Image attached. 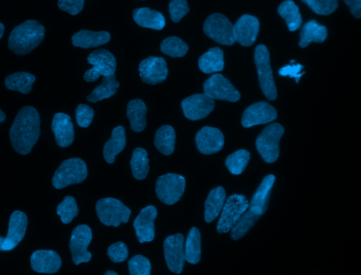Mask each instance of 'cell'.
<instances>
[{"label":"cell","instance_id":"cell-1","mask_svg":"<svg viewBox=\"0 0 361 275\" xmlns=\"http://www.w3.org/2000/svg\"><path fill=\"white\" fill-rule=\"evenodd\" d=\"M40 127V115L35 108L27 106L21 109L10 131L15 151L23 155L29 154L39 140Z\"/></svg>","mask_w":361,"mask_h":275},{"label":"cell","instance_id":"cell-2","mask_svg":"<svg viewBox=\"0 0 361 275\" xmlns=\"http://www.w3.org/2000/svg\"><path fill=\"white\" fill-rule=\"evenodd\" d=\"M45 27L35 20H28L15 27L9 38V48L17 55H25L36 49L43 41Z\"/></svg>","mask_w":361,"mask_h":275},{"label":"cell","instance_id":"cell-3","mask_svg":"<svg viewBox=\"0 0 361 275\" xmlns=\"http://www.w3.org/2000/svg\"><path fill=\"white\" fill-rule=\"evenodd\" d=\"M88 176L86 164L80 158L66 160L56 170L52 184L57 189H61L73 184L82 183Z\"/></svg>","mask_w":361,"mask_h":275},{"label":"cell","instance_id":"cell-4","mask_svg":"<svg viewBox=\"0 0 361 275\" xmlns=\"http://www.w3.org/2000/svg\"><path fill=\"white\" fill-rule=\"evenodd\" d=\"M254 59L261 90L269 100L274 101L277 97V90L274 82L268 48L264 45L257 46L255 49Z\"/></svg>","mask_w":361,"mask_h":275},{"label":"cell","instance_id":"cell-5","mask_svg":"<svg viewBox=\"0 0 361 275\" xmlns=\"http://www.w3.org/2000/svg\"><path fill=\"white\" fill-rule=\"evenodd\" d=\"M284 133V127L278 123L268 125L258 135L256 148L264 161L273 163L280 156V142Z\"/></svg>","mask_w":361,"mask_h":275},{"label":"cell","instance_id":"cell-6","mask_svg":"<svg viewBox=\"0 0 361 275\" xmlns=\"http://www.w3.org/2000/svg\"><path fill=\"white\" fill-rule=\"evenodd\" d=\"M98 218L106 226L118 227L127 223L131 214L130 210L118 199L106 198L98 200L95 205Z\"/></svg>","mask_w":361,"mask_h":275},{"label":"cell","instance_id":"cell-7","mask_svg":"<svg viewBox=\"0 0 361 275\" xmlns=\"http://www.w3.org/2000/svg\"><path fill=\"white\" fill-rule=\"evenodd\" d=\"M248 207L249 202L244 195L234 194L229 196L222 210L217 226V232L225 234L231 231Z\"/></svg>","mask_w":361,"mask_h":275},{"label":"cell","instance_id":"cell-8","mask_svg":"<svg viewBox=\"0 0 361 275\" xmlns=\"http://www.w3.org/2000/svg\"><path fill=\"white\" fill-rule=\"evenodd\" d=\"M206 35L223 46H233L236 41L234 25L224 15L215 13L209 16L204 25Z\"/></svg>","mask_w":361,"mask_h":275},{"label":"cell","instance_id":"cell-9","mask_svg":"<svg viewBox=\"0 0 361 275\" xmlns=\"http://www.w3.org/2000/svg\"><path fill=\"white\" fill-rule=\"evenodd\" d=\"M88 62L92 66L84 75L87 82L97 81L101 77H110L116 72L117 62L115 56L106 49L93 51L88 57Z\"/></svg>","mask_w":361,"mask_h":275},{"label":"cell","instance_id":"cell-10","mask_svg":"<svg viewBox=\"0 0 361 275\" xmlns=\"http://www.w3.org/2000/svg\"><path fill=\"white\" fill-rule=\"evenodd\" d=\"M185 178L177 174H167L159 177L156 182L157 198L166 205H174L184 193Z\"/></svg>","mask_w":361,"mask_h":275},{"label":"cell","instance_id":"cell-11","mask_svg":"<svg viewBox=\"0 0 361 275\" xmlns=\"http://www.w3.org/2000/svg\"><path fill=\"white\" fill-rule=\"evenodd\" d=\"M205 94L213 99L236 102L241 98L233 84L222 75H213L204 84Z\"/></svg>","mask_w":361,"mask_h":275},{"label":"cell","instance_id":"cell-12","mask_svg":"<svg viewBox=\"0 0 361 275\" xmlns=\"http://www.w3.org/2000/svg\"><path fill=\"white\" fill-rule=\"evenodd\" d=\"M92 238L91 229L86 225H79L72 231L70 249L72 260L76 265L88 263L92 258L88 251Z\"/></svg>","mask_w":361,"mask_h":275},{"label":"cell","instance_id":"cell-13","mask_svg":"<svg viewBox=\"0 0 361 275\" xmlns=\"http://www.w3.org/2000/svg\"><path fill=\"white\" fill-rule=\"evenodd\" d=\"M215 107V99L205 93L191 95L182 102L184 114L191 121L206 118L213 111Z\"/></svg>","mask_w":361,"mask_h":275},{"label":"cell","instance_id":"cell-14","mask_svg":"<svg viewBox=\"0 0 361 275\" xmlns=\"http://www.w3.org/2000/svg\"><path fill=\"white\" fill-rule=\"evenodd\" d=\"M164 252L169 269L175 274H181L186 262L183 234L179 233L168 236L164 243Z\"/></svg>","mask_w":361,"mask_h":275},{"label":"cell","instance_id":"cell-15","mask_svg":"<svg viewBox=\"0 0 361 275\" xmlns=\"http://www.w3.org/2000/svg\"><path fill=\"white\" fill-rule=\"evenodd\" d=\"M139 72L143 82L149 85L159 84L168 77V64L163 57L151 56L140 63Z\"/></svg>","mask_w":361,"mask_h":275},{"label":"cell","instance_id":"cell-16","mask_svg":"<svg viewBox=\"0 0 361 275\" xmlns=\"http://www.w3.org/2000/svg\"><path fill=\"white\" fill-rule=\"evenodd\" d=\"M277 118L276 110L267 102H258L248 107L244 113L242 124L245 128L266 124Z\"/></svg>","mask_w":361,"mask_h":275},{"label":"cell","instance_id":"cell-17","mask_svg":"<svg viewBox=\"0 0 361 275\" xmlns=\"http://www.w3.org/2000/svg\"><path fill=\"white\" fill-rule=\"evenodd\" d=\"M196 147L204 155H212L220 151L224 144L222 132L214 127L205 126L195 135Z\"/></svg>","mask_w":361,"mask_h":275},{"label":"cell","instance_id":"cell-18","mask_svg":"<svg viewBox=\"0 0 361 275\" xmlns=\"http://www.w3.org/2000/svg\"><path fill=\"white\" fill-rule=\"evenodd\" d=\"M259 30L258 19L253 16L244 15L234 25L235 41L242 46L250 47L255 42Z\"/></svg>","mask_w":361,"mask_h":275},{"label":"cell","instance_id":"cell-19","mask_svg":"<svg viewBox=\"0 0 361 275\" xmlns=\"http://www.w3.org/2000/svg\"><path fill=\"white\" fill-rule=\"evenodd\" d=\"M157 211L155 206L148 205L143 209L134 222V227L141 244L150 243L155 238L154 222Z\"/></svg>","mask_w":361,"mask_h":275},{"label":"cell","instance_id":"cell-20","mask_svg":"<svg viewBox=\"0 0 361 275\" xmlns=\"http://www.w3.org/2000/svg\"><path fill=\"white\" fill-rule=\"evenodd\" d=\"M28 225L26 215L19 211L14 212L10 220L8 235L3 245V252L15 249L23 240Z\"/></svg>","mask_w":361,"mask_h":275},{"label":"cell","instance_id":"cell-21","mask_svg":"<svg viewBox=\"0 0 361 275\" xmlns=\"http://www.w3.org/2000/svg\"><path fill=\"white\" fill-rule=\"evenodd\" d=\"M52 130L55 135V142L61 148L70 146L75 140L74 124L71 117L64 113L55 115L52 122Z\"/></svg>","mask_w":361,"mask_h":275},{"label":"cell","instance_id":"cell-22","mask_svg":"<svg viewBox=\"0 0 361 275\" xmlns=\"http://www.w3.org/2000/svg\"><path fill=\"white\" fill-rule=\"evenodd\" d=\"M61 265L60 256L52 250H38L30 257L32 270L39 273L55 274Z\"/></svg>","mask_w":361,"mask_h":275},{"label":"cell","instance_id":"cell-23","mask_svg":"<svg viewBox=\"0 0 361 275\" xmlns=\"http://www.w3.org/2000/svg\"><path fill=\"white\" fill-rule=\"evenodd\" d=\"M275 180V176L269 175L262 180L249 202V210L260 216L266 212Z\"/></svg>","mask_w":361,"mask_h":275},{"label":"cell","instance_id":"cell-24","mask_svg":"<svg viewBox=\"0 0 361 275\" xmlns=\"http://www.w3.org/2000/svg\"><path fill=\"white\" fill-rule=\"evenodd\" d=\"M111 36L108 31L95 32L81 30L72 37V44L75 47L84 49L102 46L109 43Z\"/></svg>","mask_w":361,"mask_h":275},{"label":"cell","instance_id":"cell-25","mask_svg":"<svg viewBox=\"0 0 361 275\" xmlns=\"http://www.w3.org/2000/svg\"><path fill=\"white\" fill-rule=\"evenodd\" d=\"M147 107L141 99L130 100L128 103L126 117L130 123V128L135 132L143 131L147 125Z\"/></svg>","mask_w":361,"mask_h":275},{"label":"cell","instance_id":"cell-26","mask_svg":"<svg viewBox=\"0 0 361 275\" xmlns=\"http://www.w3.org/2000/svg\"><path fill=\"white\" fill-rule=\"evenodd\" d=\"M328 32L324 26H322L315 20L307 22L300 32V46L302 48L308 47L311 43L322 44L327 38Z\"/></svg>","mask_w":361,"mask_h":275},{"label":"cell","instance_id":"cell-27","mask_svg":"<svg viewBox=\"0 0 361 275\" xmlns=\"http://www.w3.org/2000/svg\"><path fill=\"white\" fill-rule=\"evenodd\" d=\"M126 144V131L124 126H119L115 128L110 140L105 144L104 157L108 164H113L116 156L125 148Z\"/></svg>","mask_w":361,"mask_h":275},{"label":"cell","instance_id":"cell-28","mask_svg":"<svg viewBox=\"0 0 361 275\" xmlns=\"http://www.w3.org/2000/svg\"><path fill=\"white\" fill-rule=\"evenodd\" d=\"M226 200V192L222 187L211 191L205 202V220L213 222L221 213Z\"/></svg>","mask_w":361,"mask_h":275},{"label":"cell","instance_id":"cell-29","mask_svg":"<svg viewBox=\"0 0 361 275\" xmlns=\"http://www.w3.org/2000/svg\"><path fill=\"white\" fill-rule=\"evenodd\" d=\"M133 17L139 26L153 30H162L166 24V19L162 13L148 8L135 10Z\"/></svg>","mask_w":361,"mask_h":275},{"label":"cell","instance_id":"cell-30","mask_svg":"<svg viewBox=\"0 0 361 275\" xmlns=\"http://www.w3.org/2000/svg\"><path fill=\"white\" fill-rule=\"evenodd\" d=\"M199 66L201 71L205 74L222 72L224 66L223 50L218 47L211 48L199 58Z\"/></svg>","mask_w":361,"mask_h":275},{"label":"cell","instance_id":"cell-31","mask_svg":"<svg viewBox=\"0 0 361 275\" xmlns=\"http://www.w3.org/2000/svg\"><path fill=\"white\" fill-rule=\"evenodd\" d=\"M176 133L173 126H162L156 132L154 144L162 154L170 155L175 149Z\"/></svg>","mask_w":361,"mask_h":275},{"label":"cell","instance_id":"cell-32","mask_svg":"<svg viewBox=\"0 0 361 275\" xmlns=\"http://www.w3.org/2000/svg\"><path fill=\"white\" fill-rule=\"evenodd\" d=\"M185 260L188 263L198 264L202 258V235L199 229L193 227L189 231L185 246Z\"/></svg>","mask_w":361,"mask_h":275},{"label":"cell","instance_id":"cell-33","mask_svg":"<svg viewBox=\"0 0 361 275\" xmlns=\"http://www.w3.org/2000/svg\"><path fill=\"white\" fill-rule=\"evenodd\" d=\"M279 15L285 19L289 31L299 30L302 24V17L299 7L292 0H286L278 8Z\"/></svg>","mask_w":361,"mask_h":275},{"label":"cell","instance_id":"cell-34","mask_svg":"<svg viewBox=\"0 0 361 275\" xmlns=\"http://www.w3.org/2000/svg\"><path fill=\"white\" fill-rule=\"evenodd\" d=\"M36 82L35 75L27 73H17L6 77L5 85L8 90L28 94Z\"/></svg>","mask_w":361,"mask_h":275},{"label":"cell","instance_id":"cell-35","mask_svg":"<svg viewBox=\"0 0 361 275\" xmlns=\"http://www.w3.org/2000/svg\"><path fill=\"white\" fill-rule=\"evenodd\" d=\"M134 178L137 180H144L149 173V159L148 152L142 149H136L130 162Z\"/></svg>","mask_w":361,"mask_h":275},{"label":"cell","instance_id":"cell-36","mask_svg":"<svg viewBox=\"0 0 361 275\" xmlns=\"http://www.w3.org/2000/svg\"><path fill=\"white\" fill-rule=\"evenodd\" d=\"M120 84L117 81L115 75L104 77L103 82L101 86H97L92 92L88 95L87 99L89 102L96 103L106 98H110L115 95L117 89L119 88Z\"/></svg>","mask_w":361,"mask_h":275},{"label":"cell","instance_id":"cell-37","mask_svg":"<svg viewBox=\"0 0 361 275\" xmlns=\"http://www.w3.org/2000/svg\"><path fill=\"white\" fill-rule=\"evenodd\" d=\"M251 158V154L246 150H240L229 155L225 162L226 166L234 176H240L246 168Z\"/></svg>","mask_w":361,"mask_h":275},{"label":"cell","instance_id":"cell-38","mask_svg":"<svg viewBox=\"0 0 361 275\" xmlns=\"http://www.w3.org/2000/svg\"><path fill=\"white\" fill-rule=\"evenodd\" d=\"M260 217L251 210L245 212L231 230L232 238L235 240L242 238L253 227Z\"/></svg>","mask_w":361,"mask_h":275},{"label":"cell","instance_id":"cell-39","mask_svg":"<svg viewBox=\"0 0 361 275\" xmlns=\"http://www.w3.org/2000/svg\"><path fill=\"white\" fill-rule=\"evenodd\" d=\"M160 50L164 54L173 58L183 57L188 50V46L181 39L171 37L162 41Z\"/></svg>","mask_w":361,"mask_h":275},{"label":"cell","instance_id":"cell-40","mask_svg":"<svg viewBox=\"0 0 361 275\" xmlns=\"http://www.w3.org/2000/svg\"><path fill=\"white\" fill-rule=\"evenodd\" d=\"M57 214L60 216L61 221L68 225L78 216L79 209L77 201L74 197L67 196L57 206Z\"/></svg>","mask_w":361,"mask_h":275},{"label":"cell","instance_id":"cell-41","mask_svg":"<svg viewBox=\"0 0 361 275\" xmlns=\"http://www.w3.org/2000/svg\"><path fill=\"white\" fill-rule=\"evenodd\" d=\"M315 13L327 16L333 14L338 8V0H302Z\"/></svg>","mask_w":361,"mask_h":275},{"label":"cell","instance_id":"cell-42","mask_svg":"<svg viewBox=\"0 0 361 275\" xmlns=\"http://www.w3.org/2000/svg\"><path fill=\"white\" fill-rule=\"evenodd\" d=\"M128 270L130 275H150L151 264L150 260L142 255H137L128 261Z\"/></svg>","mask_w":361,"mask_h":275},{"label":"cell","instance_id":"cell-43","mask_svg":"<svg viewBox=\"0 0 361 275\" xmlns=\"http://www.w3.org/2000/svg\"><path fill=\"white\" fill-rule=\"evenodd\" d=\"M169 12L173 21L178 23L190 12V9L186 0H171Z\"/></svg>","mask_w":361,"mask_h":275},{"label":"cell","instance_id":"cell-44","mask_svg":"<svg viewBox=\"0 0 361 275\" xmlns=\"http://www.w3.org/2000/svg\"><path fill=\"white\" fill-rule=\"evenodd\" d=\"M108 255L111 261L115 263L125 261L128 256V250L126 245L119 242L112 245L108 249Z\"/></svg>","mask_w":361,"mask_h":275},{"label":"cell","instance_id":"cell-45","mask_svg":"<svg viewBox=\"0 0 361 275\" xmlns=\"http://www.w3.org/2000/svg\"><path fill=\"white\" fill-rule=\"evenodd\" d=\"M94 117L93 110L87 105H79L76 111L77 124L83 128H88L92 123Z\"/></svg>","mask_w":361,"mask_h":275},{"label":"cell","instance_id":"cell-46","mask_svg":"<svg viewBox=\"0 0 361 275\" xmlns=\"http://www.w3.org/2000/svg\"><path fill=\"white\" fill-rule=\"evenodd\" d=\"M85 0H59L58 7L60 10L75 16L84 9Z\"/></svg>","mask_w":361,"mask_h":275},{"label":"cell","instance_id":"cell-47","mask_svg":"<svg viewBox=\"0 0 361 275\" xmlns=\"http://www.w3.org/2000/svg\"><path fill=\"white\" fill-rule=\"evenodd\" d=\"M304 68L302 64L287 65L280 68L279 75L282 77H289L291 79H295L297 84L300 83L301 77L305 73H301Z\"/></svg>","mask_w":361,"mask_h":275},{"label":"cell","instance_id":"cell-48","mask_svg":"<svg viewBox=\"0 0 361 275\" xmlns=\"http://www.w3.org/2000/svg\"><path fill=\"white\" fill-rule=\"evenodd\" d=\"M352 15L356 19L361 17V0H344Z\"/></svg>","mask_w":361,"mask_h":275},{"label":"cell","instance_id":"cell-49","mask_svg":"<svg viewBox=\"0 0 361 275\" xmlns=\"http://www.w3.org/2000/svg\"><path fill=\"white\" fill-rule=\"evenodd\" d=\"M4 32H5V26L2 23H0V40H1V39L3 38V37L4 35Z\"/></svg>","mask_w":361,"mask_h":275},{"label":"cell","instance_id":"cell-50","mask_svg":"<svg viewBox=\"0 0 361 275\" xmlns=\"http://www.w3.org/2000/svg\"><path fill=\"white\" fill-rule=\"evenodd\" d=\"M6 120V115L2 110H0V123H3Z\"/></svg>","mask_w":361,"mask_h":275},{"label":"cell","instance_id":"cell-51","mask_svg":"<svg viewBox=\"0 0 361 275\" xmlns=\"http://www.w3.org/2000/svg\"><path fill=\"white\" fill-rule=\"evenodd\" d=\"M5 238H6L0 236V252H3V245L4 243Z\"/></svg>","mask_w":361,"mask_h":275},{"label":"cell","instance_id":"cell-52","mask_svg":"<svg viewBox=\"0 0 361 275\" xmlns=\"http://www.w3.org/2000/svg\"><path fill=\"white\" fill-rule=\"evenodd\" d=\"M106 275H117L118 274L113 271V270H108L107 272H105Z\"/></svg>","mask_w":361,"mask_h":275},{"label":"cell","instance_id":"cell-53","mask_svg":"<svg viewBox=\"0 0 361 275\" xmlns=\"http://www.w3.org/2000/svg\"><path fill=\"white\" fill-rule=\"evenodd\" d=\"M290 62H291V64H293V63L296 62V61H295V60H291Z\"/></svg>","mask_w":361,"mask_h":275},{"label":"cell","instance_id":"cell-54","mask_svg":"<svg viewBox=\"0 0 361 275\" xmlns=\"http://www.w3.org/2000/svg\"><path fill=\"white\" fill-rule=\"evenodd\" d=\"M142 1H144V0H142Z\"/></svg>","mask_w":361,"mask_h":275}]
</instances>
